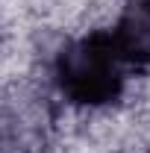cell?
Returning <instances> with one entry per match:
<instances>
[{"mask_svg": "<svg viewBox=\"0 0 150 153\" xmlns=\"http://www.w3.org/2000/svg\"><path fill=\"white\" fill-rule=\"evenodd\" d=\"M127 62L118 53L109 30H97L59 47L53 82L74 106H109L124 94Z\"/></svg>", "mask_w": 150, "mask_h": 153, "instance_id": "1", "label": "cell"}, {"mask_svg": "<svg viewBox=\"0 0 150 153\" xmlns=\"http://www.w3.org/2000/svg\"><path fill=\"white\" fill-rule=\"evenodd\" d=\"M109 33L130 71L150 68V0H127Z\"/></svg>", "mask_w": 150, "mask_h": 153, "instance_id": "2", "label": "cell"}, {"mask_svg": "<svg viewBox=\"0 0 150 153\" xmlns=\"http://www.w3.org/2000/svg\"><path fill=\"white\" fill-rule=\"evenodd\" d=\"M38 130L24 121V115H3L0 118V153H36Z\"/></svg>", "mask_w": 150, "mask_h": 153, "instance_id": "3", "label": "cell"}]
</instances>
